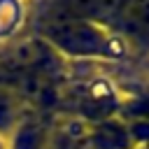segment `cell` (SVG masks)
Segmentation results:
<instances>
[{
	"label": "cell",
	"mask_w": 149,
	"mask_h": 149,
	"mask_svg": "<svg viewBox=\"0 0 149 149\" xmlns=\"http://www.w3.org/2000/svg\"><path fill=\"white\" fill-rule=\"evenodd\" d=\"M91 149H135L130 128L119 119H105L88 130Z\"/></svg>",
	"instance_id": "cell-3"
},
{
	"label": "cell",
	"mask_w": 149,
	"mask_h": 149,
	"mask_svg": "<svg viewBox=\"0 0 149 149\" xmlns=\"http://www.w3.org/2000/svg\"><path fill=\"white\" fill-rule=\"evenodd\" d=\"M114 33H119L126 42L137 40L149 44V0H123Z\"/></svg>",
	"instance_id": "cell-2"
},
{
	"label": "cell",
	"mask_w": 149,
	"mask_h": 149,
	"mask_svg": "<svg viewBox=\"0 0 149 149\" xmlns=\"http://www.w3.org/2000/svg\"><path fill=\"white\" fill-rule=\"evenodd\" d=\"M44 37L61 54L72 58L123 61L128 56V42L119 33L65 12H58L51 19H47Z\"/></svg>",
	"instance_id": "cell-1"
},
{
	"label": "cell",
	"mask_w": 149,
	"mask_h": 149,
	"mask_svg": "<svg viewBox=\"0 0 149 149\" xmlns=\"http://www.w3.org/2000/svg\"><path fill=\"white\" fill-rule=\"evenodd\" d=\"M16 100L9 91H2L0 88V135H12L14 128H16Z\"/></svg>",
	"instance_id": "cell-4"
}]
</instances>
